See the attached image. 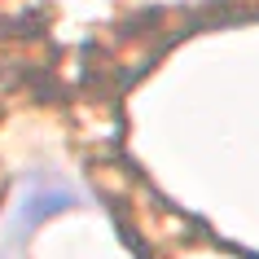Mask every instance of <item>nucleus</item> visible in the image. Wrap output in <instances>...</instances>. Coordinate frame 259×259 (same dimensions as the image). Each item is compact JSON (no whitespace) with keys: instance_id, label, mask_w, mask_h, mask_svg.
I'll use <instances>...</instances> for the list:
<instances>
[{"instance_id":"f257e3e1","label":"nucleus","mask_w":259,"mask_h":259,"mask_svg":"<svg viewBox=\"0 0 259 259\" xmlns=\"http://www.w3.org/2000/svg\"><path fill=\"white\" fill-rule=\"evenodd\" d=\"M75 202V189H70V180H62L57 171H35L18 185L14 193V206H9V220H5V250H22L27 237L35 233V224H44L49 215L57 211H66Z\"/></svg>"}]
</instances>
